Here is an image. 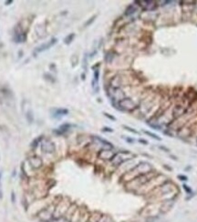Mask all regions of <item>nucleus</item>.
I'll return each mask as SVG.
<instances>
[{"label": "nucleus", "mask_w": 197, "mask_h": 222, "mask_svg": "<svg viewBox=\"0 0 197 222\" xmlns=\"http://www.w3.org/2000/svg\"><path fill=\"white\" fill-rule=\"evenodd\" d=\"M118 106L120 107L121 110H132L134 109L136 105L134 104L131 98H122L121 101L118 102Z\"/></svg>", "instance_id": "f257e3e1"}, {"label": "nucleus", "mask_w": 197, "mask_h": 222, "mask_svg": "<svg viewBox=\"0 0 197 222\" xmlns=\"http://www.w3.org/2000/svg\"><path fill=\"white\" fill-rule=\"evenodd\" d=\"M57 41H58L57 38H53V39H51V40H50L49 42L45 43V44H42L41 46H39L37 47V48L34 50L33 54H34V55H37V54H38V53H41V52H43V51L48 50L49 48H50V47H51L52 46H54L55 44H56Z\"/></svg>", "instance_id": "f03ea898"}, {"label": "nucleus", "mask_w": 197, "mask_h": 222, "mask_svg": "<svg viewBox=\"0 0 197 222\" xmlns=\"http://www.w3.org/2000/svg\"><path fill=\"white\" fill-rule=\"evenodd\" d=\"M41 149L44 153H53L55 151V145L49 140H44L41 143Z\"/></svg>", "instance_id": "7ed1b4c3"}, {"label": "nucleus", "mask_w": 197, "mask_h": 222, "mask_svg": "<svg viewBox=\"0 0 197 222\" xmlns=\"http://www.w3.org/2000/svg\"><path fill=\"white\" fill-rule=\"evenodd\" d=\"M29 164L31 165L33 169H37L39 168H41V166L43 165L42 159L39 157H32L29 158Z\"/></svg>", "instance_id": "20e7f679"}, {"label": "nucleus", "mask_w": 197, "mask_h": 222, "mask_svg": "<svg viewBox=\"0 0 197 222\" xmlns=\"http://www.w3.org/2000/svg\"><path fill=\"white\" fill-rule=\"evenodd\" d=\"M99 77H100V71L99 69H96L94 71V76L92 79V88L96 93L99 92Z\"/></svg>", "instance_id": "39448f33"}, {"label": "nucleus", "mask_w": 197, "mask_h": 222, "mask_svg": "<svg viewBox=\"0 0 197 222\" xmlns=\"http://www.w3.org/2000/svg\"><path fill=\"white\" fill-rule=\"evenodd\" d=\"M14 40L17 43H20V42H25L26 40V34L24 32H22L21 30H17L15 31V35H14Z\"/></svg>", "instance_id": "423d86ee"}, {"label": "nucleus", "mask_w": 197, "mask_h": 222, "mask_svg": "<svg viewBox=\"0 0 197 222\" xmlns=\"http://www.w3.org/2000/svg\"><path fill=\"white\" fill-rule=\"evenodd\" d=\"M68 113V110L66 108H57V109H54L53 110V113H52V117H57L59 118L63 116H66Z\"/></svg>", "instance_id": "0eeeda50"}, {"label": "nucleus", "mask_w": 197, "mask_h": 222, "mask_svg": "<svg viewBox=\"0 0 197 222\" xmlns=\"http://www.w3.org/2000/svg\"><path fill=\"white\" fill-rule=\"evenodd\" d=\"M115 156V154L113 152H112L111 150L109 149H103L101 150L100 153L99 154V157H101V158H111V157H113Z\"/></svg>", "instance_id": "6e6552de"}, {"label": "nucleus", "mask_w": 197, "mask_h": 222, "mask_svg": "<svg viewBox=\"0 0 197 222\" xmlns=\"http://www.w3.org/2000/svg\"><path fill=\"white\" fill-rule=\"evenodd\" d=\"M70 126H71V125H70V124H64V125L60 126L58 129L54 130V133H56V134H58V135H62V134L66 133V132L69 129Z\"/></svg>", "instance_id": "1a4fd4ad"}, {"label": "nucleus", "mask_w": 197, "mask_h": 222, "mask_svg": "<svg viewBox=\"0 0 197 222\" xmlns=\"http://www.w3.org/2000/svg\"><path fill=\"white\" fill-rule=\"evenodd\" d=\"M136 11V7L134 5H131L127 7V9L125 11V15H130L131 14H133Z\"/></svg>", "instance_id": "9d476101"}, {"label": "nucleus", "mask_w": 197, "mask_h": 222, "mask_svg": "<svg viewBox=\"0 0 197 222\" xmlns=\"http://www.w3.org/2000/svg\"><path fill=\"white\" fill-rule=\"evenodd\" d=\"M95 139L99 140L102 145H105V146H107V147L109 148H113V146H112L111 143H109V141H107V140H105V139H103V138H99V137H95Z\"/></svg>", "instance_id": "9b49d317"}, {"label": "nucleus", "mask_w": 197, "mask_h": 222, "mask_svg": "<svg viewBox=\"0 0 197 222\" xmlns=\"http://www.w3.org/2000/svg\"><path fill=\"white\" fill-rule=\"evenodd\" d=\"M74 37H75V34H73V33L69 34L68 36H67V37H65V39H64V43H65L66 45H69L70 43H71V42L73 41Z\"/></svg>", "instance_id": "f8f14e48"}, {"label": "nucleus", "mask_w": 197, "mask_h": 222, "mask_svg": "<svg viewBox=\"0 0 197 222\" xmlns=\"http://www.w3.org/2000/svg\"><path fill=\"white\" fill-rule=\"evenodd\" d=\"M143 132H144L145 134L149 135V136L151 137V138H155L156 140H161V138H160V137H158V136H157L156 134H153V133L150 132V131H147V130H144Z\"/></svg>", "instance_id": "ddd939ff"}, {"label": "nucleus", "mask_w": 197, "mask_h": 222, "mask_svg": "<svg viewBox=\"0 0 197 222\" xmlns=\"http://www.w3.org/2000/svg\"><path fill=\"white\" fill-rule=\"evenodd\" d=\"M97 18V15H93V17L91 18H90V20L88 21V22H87V23H85V27H88V26H90V24L92 23V22H94V20H95V18Z\"/></svg>", "instance_id": "4468645a"}, {"label": "nucleus", "mask_w": 197, "mask_h": 222, "mask_svg": "<svg viewBox=\"0 0 197 222\" xmlns=\"http://www.w3.org/2000/svg\"><path fill=\"white\" fill-rule=\"evenodd\" d=\"M123 128H124L125 129H127L128 131H131V132L134 133V134H138V131H136V130H134V129H132L131 128H129V126H123Z\"/></svg>", "instance_id": "2eb2a0df"}, {"label": "nucleus", "mask_w": 197, "mask_h": 222, "mask_svg": "<svg viewBox=\"0 0 197 222\" xmlns=\"http://www.w3.org/2000/svg\"><path fill=\"white\" fill-rule=\"evenodd\" d=\"M41 138H42V137H40V138H37L36 140H34V142H33V144H32V147H37V142L38 141H40L41 140Z\"/></svg>", "instance_id": "dca6fc26"}, {"label": "nucleus", "mask_w": 197, "mask_h": 222, "mask_svg": "<svg viewBox=\"0 0 197 222\" xmlns=\"http://www.w3.org/2000/svg\"><path fill=\"white\" fill-rule=\"evenodd\" d=\"M104 115H105V116H106L107 117H109V118H111V119H112V120H114V121L116 120V118H115L114 117L111 116V115H109V114H107V113H104Z\"/></svg>", "instance_id": "f3484780"}, {"label": "nucleus", "mask_w": 197, "mask_h": 222, "mask_svg": "<svg viewBox=\"0 0 197 222\" xmlns=\"http://www.w3.org/2000/svg\"><path fill=\"white\" fill-rule=\"evenodd\" d=\"M178 178H180L181 180H184V181L187 180V177H185V176H181L180 175V176H178Z\"/></svg>", "instance_id": "a211bd4d"}, {"label": "nucleus", "mask_w": 197, "mask_h": 222, "mask_svg": "<svg viewBox=\"0 0 197 222\" xmlns=\"http://www.w3.org/2000/svg\"><path fill=\"white\" fill-rule=\"evenodd\" d=\"M102 131H108V132H112L113 130H112V129H109V128H107V126H106V128H104L103 129H102Z\"/></svg>", "instance_id": "6ab92c4d"}, {"label": "nucleus", "mask_w": 197, "mask_h": 222, "mask_svg": "<svg viewBox=\"0 0 197 222\" xmlns=\"http://www.w3.org/2000/svg\"><path fill=\"white\" fill-rule=\"evenodd\" d=\"M139 141H140V142H141V143H143V145H147V144H148V141H146V140H143V139H140Z\"/></svg>", "instance_id": "aec40b11"}, {"label": "nucleus", "mask_w": 197, "mask_h": 222, "mask_svg": "<svg viewBox=\"0 0 197 222\" xmlns=\"http://www.w3.org/2000/svg\"><path fill=\"white\" fill-rule=\"evenodd\" d=\"M184 189L186 190V191H187V192H191V189H190V188H188L186 185H184Z\"/></svg>", "instance_id": "412c9836"}, {"label": "nucleus", "mask_w": 197, "mask_h": 222, "mask_svg": "<svg viewBox=\"0 0 197 222\" xmlns=\"http://www.w3.org/2000/svg\"><path fill=\"white\" fill-rule=\"evenodd\" d=\"M126 140H127L128 142H130V143H133V142H134V139H132V138H126Z\"/></svg>", "instance_id": "4be33fe9"}, {"label": "nucleus", "mask_w": 197, "mask_h": 222, "mask_svg": "<svg viewBox=\"0 0 197 222\" xmlns=\"http://www.w3.org/2000/svg\"><path fill=\"white\" fill-rule=\"evenodd\" d=\"M12 3H13L12 0H10V1H6V2H5V4H6V6H8L9 4H12Z\"/></svg>", "instance_id": "5701e85b"}, {"label": "nucleus", "mask_w": 197, "mask_h": 222, "mask_svg": "<svg viewBox=\"0 0 197 222\" xmlns=\"http://www.w3.org/2000/svg\"><path fill=\"white\" fill-rule=\"evenodd\" d=\"M12 200L15 201V195H14V193H12Z\"/></svg>", "instance_id": "b1692460"}, {"label": "nucleus", "mask_w": 197, "mask_h": 222, "mask_svg": "<svg viewBox=\"0 0 197 222\" xmlns=\"http://www.w3.org/2000/svg\"><path fill=\"white\" fill-rule=\"evenodd\" d=\"M3 46V44L1 43V41H0V47H2Z\"/></svg>", "instance_id": "393cba45"}]
</instances>
